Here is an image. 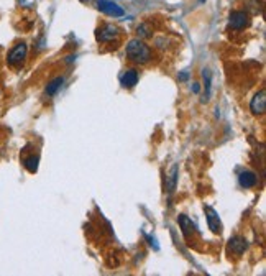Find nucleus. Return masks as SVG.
<instances>
[{"label": "nucleus", "instance_id": "obj_1", "mask_svg": "<svg viewBox=\"0 0 266 276\" xmlns=\"http://www.w3.org/2000/svg\"><path fill=\"white\" fill-rule=\"evenodd\" d=\"M125 54L127 58L135 64H148L153 58L151 48L140 38H133L127 43V48H125Z\"/></svg>", "mask_w": 266, "mask_h": 276}, {"label": "nucleus", "instance_id": "obj_2", "mask_svg": "<svg viewBox=\"0 0 266 276\" xmlns=\"http://www.w3.org/2000/svg\"><path fill=\"white\" fill-rule=\"evenodd\" d=\"M26 54H28V44L25 42L17 43L15 46H12L10 51L7 53V64L13 67V69H19V67L23 66Z\"/></svg>", "mask_w": 266, "mask_h": 276}, {"label": "nucleus", "instance_id": "obj_3", "mask_svg": "<svg viewBox=\"0 0 266 276\" xmlns=\"http://www.w3.org/2000/svg\"><path fill=\"white\" fill-rule=\"evenodd\" d=\"M120 36V30L119 26L112 25V23H107V25H102L101 28L96 30V40L99 43H110L117 40Z\"/></svg>", "mask_w": 266, "mask_h": 276}, {"label": "nucleus", "instance_id": "obj_4", "mask_svg": "<svg viewBox=\"0 0 266 276\" xmlns=\"http://www.w3.org/2000/svg\"><path fill=\"white\" fill-rule=\"evenodd\" d=\"M97 10L105 13V15L109 17H114V18H120L125 15V10L123 7L119 5L117 2H114V0H97Z\"/></svg>", "mask_w": 266, "mask_h": 276}, {"label": "nucleus", "instance_id": "obj_5", "mask_svg": "<svg viewBox=\"0 0 266 276\" xmlns=\"http://www.w3.org/2000/svg\"><path fill=\"white\" fill-rule=\"evenodd\" d=\"M251 23L250 20V13L243 12V10H233L228 15V25L232 26L233 30H245L248 28Z\"/></svg>", "mask_w": 266, "mask_h": 276}, {"label": "nucleus", "instance_id": "obj_6", "mask_svg": "<svg viewBox=\"0 0 266 276\" xmlns=\"http://www.w3.org/2000/svg\"><path fill=\"white\" fill-rule=\"evenodd\" d=\"M250 110L253 115H265L266 112V90L260 89L250 101Z\"/></svg>", "mask_w": 266, "mask_h": 276}, {"label": "nucleus", "instance_id": "obj_7", "mask_svg": "<svg viewBox=\"0 0 266 276\" xmlns=\"http://www.w3.org/2000/svg\"><path fill=\"white\" fill-rule=\"evenodd\" d=\"M248 250V240L242 235H233L228 240V252L233 253V255H243Z\"/></svg>", "mask_w": 266, "mask_h": 276}, {"label": "nucleus", "instance_id": "obj_8", "mask_svg": "<svg viewBox=\"0 0 266 276\" xmlns=\"http://www.w3.org/2000/svg\"><path fill=\"white\" fill-rule=\"evenodd\" d=\"M204 211H205L207 225H209V229L214 234H220V232H222V224H220V217L217 214V211H215L214 207H210V206H205Z\"/></svg>", "mask_w": 266, "mask_h": 276}, {"label": "nucleus", "instance_id": "obj_9", "mask_svg": "<svg viewBox=\"0 0 266 276\" xmlns=\"http://www.w3.org/2000/svg\"><path fill=\"white\" fill-rule=\"evenodd\" d=\"M256 183H258V176H256L253 171L245 170V171H242V173L238 174V184H240L243 189L255 188Z\"/></svg>", "mask_w": 266, "mask_h": 276}, {"label": "nucleus", "instance_id": "obj_10", "mask_svg": "<svg viewBox=\"0 0 266 276\" xmlns=\"http://www.w3.org/2000/svg\"><path fill=\"white\" fill-rule=\"evenodd\" d=\"M138 79H140V74L137 69H127L120 76V84L123 85L125 89H132L138 84Z\"/></svg>", "mask_w": 266, "mask_h": 276}, {"label": "nucleus", "instance_id": "obj_11", "mask_svg": "<svg viewBox=\"0 0 266 276\" xmlns=\"http://www.w3.org/2000/svg\"><path fill=\"white\" fill-rule=\"evenodd\" d=\"M178 224H179V227H181V230H183V235H184V238H191L194 234H196V225L192 224V220L189 219L187 215H184V214H181L178 217Z\"/></svg>", "mask_w": 266, "mask_h": 276}, {"label": "nucleus", "instance_id": "obj_12", "mask_svg": "<svg viewBox=\"0 0 266 276\" xmlns=\"http://www.w3.org/2000/svg\"><path fill=\"white\" fill-rule=\"evenodd\" d=\"M62 84H64V78H62V76H58V78H55L53 81H49L48 85H46V94H48L49 97L56 96L58 90L61 89Z\"/></svg>", "mask_w": 266, "mask_h": 276}, {"label": "nucleus", "instance_id": "obj_13", "mask_svg": "<svg viewBox=\"0 0 266 276\" xmlns=\"http://www.w3.org/2000/svg\"><path fill=\"white\" fill-rule=\"evenodd\" d=\"M38 165H40V158H38V155H31V156L25 158V160H23L25 170L30 171V173H37V171H38Z\"/></svg>", "mask_w": 266, "mask_h": 276}, {"label": "nucleus", "instance_id": "obj_14", "mask_svg": "<svg viewBox=\"0 0 266 276\" xmlns=\"http://www.w3.org/2000/svg\"><path fill=\"white\" fill-rule=\"evenodd\" d=\"M202 78H204V87H205V94H204V99H202V102H209V99H210V81H212L210 71L209 69L202 71Z\"/></svg>", "mask_w": 266, "mask_h": 276}, {"label": "nucleus", "instance_id": "obj_15", "mask_svg": "<svg viewBox=\"0 0 266 276\" xmlns=\"http://www.w3.org/2000/svg\"><path fill=\"white\" fill-rule=\"evenodd\" d=\"M137 33L140 36V40H145V38H151V36H153V30H151V26L148 25V23H140L137 26Z\"/></svg>", "mask_w": 266, "mask_h": 276}, {"label": "nucleus", "instance_id": "obj_16", "mask_svg": "<svg viewBox=\"0 0 266 276\" xmlns=\"http://www.w3.org/2000/svg\"><path fill=\"white\" fill-rule=\"evenodd\" d=\"M176 181H178V166H173V170H171V174L168 176V192L173 194L174 189H176Z\"/></svg>", "mask_w": 266, "mask_h": 276}, {"label": "nucleus", "instance_id": "obj_17", "mask_svg": "<svg viewBox=\"0 0 266 276\" xmlns=\"http://www.w3.org/2000/svg\"><path fill=\"white\" fill-rule=\"evenodd\" d=\"M19 5L21 8H33L37 5V0H19Z\"/></svg>", "mask_w": 266, "mask_h": 276}, {"label": "nucleus", "instance_id": "obj_18", "mask_svg": "<svg viewBox=\"0 0 266 276\" xmlns=\"http://www.w3.org/2000/svg\"><path fill=\"white\" fill-rule=\"evenodd\" d=\"M145 237L148 238V242H150V245H151L153 248H155V250H158V248H160V247H158V243H156V240H155V238H151L150 235H145Z\"/></svg>", "mask_w": 266, "mask_h": 276}, {"label": "nucleus", "instance_id": "obj_19", "mask_svg": "<svg viewBox=\"0 0 266 276\" xmlns=\"http://www.w3.org/2000/svg\"><path fill=\"white\" fill-rule=\"evenodd\" d=\"M187 79H189V71H183L181 74H179V81L184 83V81H187Z\"/></svg>", "mask_w": 266, "mask_h": 276}, {"label": "nucleus", "instance_id": "obj_20", "mask_svg": "<svg viewBox=\"0 0 266 276\" xmlns=\"http://www.w3.org/2000/svg\"><path fill=\"white\" fill-rule=\"evenodd\" d=\"M192 92H194V94H199V92H201V85L197 84V83L192 84Z\"/></svg>", "mask_w": 266, "mask_h": 276}, {"label": "nucleus", "instance_id": "obj_21", "mask_svg": "<svg viewBox=\"0 0 266 276\" xmlns=\"http://www.w3.org/2000/svg\"><path fill=\"white\" fill-rule=\"evenodd\" d=\"M205 2V0H199V3H204Z\"/></svg>", "mask_w": 266, "mask_h": 276}]
</instances>
